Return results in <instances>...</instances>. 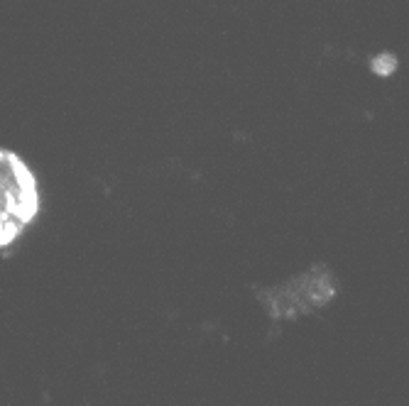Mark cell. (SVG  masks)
Listing matches in <instances>:
<instances>
[{
  "instance_id": "6da1fadb",
  "label": "cell",
  "mask_w": 409,
  "mask_h": 406,
  "mask_svg": "<svg viewBox=\"0 0 409 406\" xmlns=\"http://www.w3.org/2000/svg\"><path fill=\"white\" fill-rule=\"evenodd\" d=\"M39 213V189L32 169L0 147V247L12 245Z\"/></svg>"
},
{
  "instance_id": "7a4b0ae2",
  "label": "cell",
  "mask_w": 409,
  "mask_h": 406,
  "mask_svg": "<svg viewBox=\"0 0 409 406\" xmlns=\"http://www.w3.org/2000/svg\"><path fill=\"white\" fill-rule=\"evenodd\" d=\"M334 296L336 284L324 265L311 267L306 274H299L282 286L260 291V301L267 306L272 318H297L301 313L326 306Z\"/></svg>"
}]
</instances>
